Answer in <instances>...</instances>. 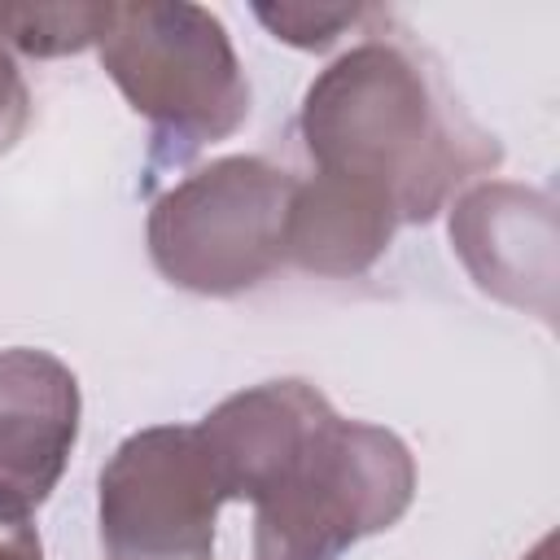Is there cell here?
<instances>
[{
    "label": "cell",
    "mask_w": 560,
    "mask_h": 560,
    "mask_svg": "<svg viewBox=\"0 0 560 560\" xmlns=\"http://www.w3.org/2000/svg\"><path fill=\"white\" fill-rule=\"evenodd\" d=\"M298 131L315 171L372 188L398 223L438 219L459 188L503 162V144L468 118L438 61L381 31L311 79Z\"/></svg>",
    "instance_id": "6da1fadb"
},
{
    "label": "cell",
    "mask_w": 560,
    "mask_h": 560,
    "mask_svg": "<svg viewBox=\"0 0 560 560\" xmlns=\"http://www.w3.org/2000/svg\"><path fill=\"white\" fill-rule=\"evenodd\" d=\"M101 66L149 122V175L184 166L249 118V83L223 22L188 0H109Z\"/></svg>",
    "instance_id": "7a4b0ae2"
},
{
    "label": "cell",
    "mask_w": 560,
    "mask_h": 560,
    "mask_svg": "<svg viewBox=\"0 0 560 560\" xmlns=\"http://www.w3.org/2000/svg\"><path fill=\"white\" fill-rule=\"evenodd\" d=\"M416 499L407 442L328 411L254 499V560H341L402 521Z\"/></svg>",
    "instance_id": "3957f363"
},
{
    "label": "cell",
    "mask_w": 560,
    "mask_h": 560,
    "mask_svg": "<svg viewBox=\"0 0 560 560\" xmlns=\"http://www.w3.org/2000/svg\"><path fill=\"white\" fill-rule=\"evenodd\" d=\"M298 179L254 153H232L171 184L144 223L149 258L175 289L236 298L284 262Z\"/></svg>",
    "instance_id": "277c9868"
},
{
    "label": "cell",
    "mask_w": 560,
    "mask_h": 560,
    "mask_svg": "<svg viewBox=\"0 0 560 560\" xmlns=\"http://www.w3.org/2000/svg\"><path fill=\"white\" fill-rule=\"evenodd\" d=\"M96 490L105 560H214L228 499L197 424H149L122 438Z\"/></svg>",
    "instance_id": "5b68a950"
},
{
    "label": "cell",
    "mask_w": 560,
    "mask_h": 560,
    "mask_svg": "<svg viewBox=\"0 0 560 560\" xmlns=\"http://www.w3.org/2000/svg\"><path fill=\"white\" fill-rule=\"evenodd\" d=\"M451 245L481 293L556 319V201L542 188L508 179L464 188L451 206Z\"/></svg>",
    "instance_id": "8992f818"
},
{
    "label": "cell",
    "mask_w": 560,
    "mask_h": 560,
    "mask_svg": "<svg viewBox=\"0 0 560 560\" xmlns=\"http://www.w3.org/2000/svg\"><path fill=\"white\" fill-rule=\"evenodd\" d=\"M79 442V376L48 350H0V512L31 516Z\"/></svg>",
    "instance_id": "52a82bcc"
},
{
    "label": "cell",
    "mask_w": 560,
    "mask_h": 560,
    "mask_svg": "<svg viewBox=\"0 0 560 560\" xmlns=\"http://www.w3.org/2000/svg\"><path fill=\"white\" fill-rule=\"evenodd\" d=\"M328 398L311 381H262L223 398L201 424L210 468L223 486V499L254 503L284 459L306 442V433L328 416Z\"/></svg>",
    "instance_id": "ba28073f"
},
{
    "label": "cell",
    "mask_w": 560,
    "mask_h": 560,
    "mask_svg": "<svg viewBox=\"0 0 560 560\" xmlns=\"http://www.w3.org/2000/svg\"><path fill=\"white\" fill-rule=\"evenodd\" d=\"M398 214L385 197L341 175L298 179L284 223V258L311 276H363L394 241Z\"/></svg>",
    "instance_id": "9c48e42d"
},
{
    "label": "cell",
    "mask_w": 560,
    "mask_h": 560,
    "mask_svg": "<svg viewBox=\"0 0 560 560\" xmlns=\"http://www.w3.org/2000/svg\"><path fill=\"white\" fill-rule=\"evenodd\" d=\"M105 4H0V39L26 57H66L101 39Z\"/></svg>",
    "instance_id": "30bf717a"
},
{
    "label": "cell",
    "mask_w": 560,
    "mask_h": 560,
    "mask_svg": "<svg viewBox=\"0 0 560 560\" xmlns=\"http://www.w3.org/2000/svg\"><path fill=\"white\" fill-rule=\"evenodd\" d=\"M381 9H368V4H306V0H280V4H254V18L280 39V44H293V48H306V52H324L332 48L346 31L372 22Z\"/></svg>",
    "instance_id": "8fae6325"
},
{
    "label": "cell",
    "mask_w": 560,
    "mask_h": 560,
    "mask_svg": "<svg viewBox=\"0 0 560 560\" xmlns=\"http://www.w3.org/2000/svg\"><path fill=\"white\" fill-rule=\"evenodd\" d=\"M31 122V88L18 70L13 48L0 39V153H9Z\"/></svg>",
    "instance_id": "7c38bea8"
},
{
    "label": "cell",
    "mask_w": 560,
    "mask_h": 560,
    "mask_svg": "<svg viewBox=\"0 0 560 560\" xmlns=\"http://www.w3.org/2000/svg\"><path fill=\"white\" fill-rule=\"evenodd\" d=\"M0 560H44V547H39L31 516L0 512Z\"/></svg>",
    "instance_id": "4fadbf2b"
},
{
    "label": "cell",
    "mask_w": 560,
    "mask_h": 560,
    "mask_svg": "<svg viewBox=\"0 0 560 560\" xmlns=\"http://www.w3.org/2000/svg\"><path fill=\"white\" fill-rule=\"evenodd\" d=\"M551 547H556V538H542V542H538V547H534L525 560H551Z\"/></svg>",
    "instance_id": "5bb4252c"
}]
</instances>
